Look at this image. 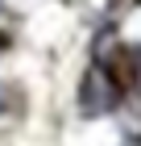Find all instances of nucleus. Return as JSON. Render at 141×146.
Listing matches in <instances>:
<instances>
[{"label": "nucleus", "instance_id": "nucleus-1", "mask_svg": "<svg viewBox=\"0 0 141 146\" xmlns=\"http://www.w3.org/2000/svg\"><path fill=\"white\" fill-rule=\"evenodd\" d=\"M0 109H4V88H0Z\"/></svg>", "mask_w": 141, "mask_h": 146}, {"label": "nucleus", "instance_id": "nucleus-2", "mask_svg": "<svg viewBox=\"0 0 141 146\" xmlns=\"http://www.w3.org/2000/svg\"><path fill=\"white\" fill-rule=\"evenodd\" d=\"M137 63H141V50H137Z\"/></svg>", "mask_w": 141, "mask_h": 146}]
</instances>
